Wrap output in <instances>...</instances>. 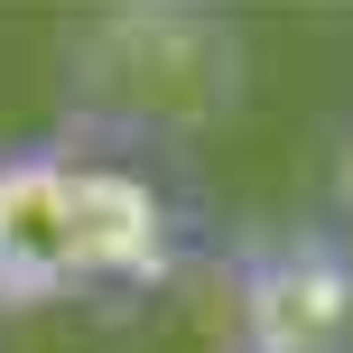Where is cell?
Masks as SVG:
<instances>
[{
	"label": "cell",
	"mask_w": 353,
	"mask_h": 353,
	"mask_svg": "<svg viewBox=\"0 0 353 353\" xmlns=\"http://www.w3.org/2000/svg\"><path fill=\"white\" fill-rule=\"evenodd\" d=\"M168 261L176 214L140 159H103L93 140L0 149V307L140 288Z\"/></svg>",
	"instance_id": "cell-1"
},
{
	"label": "cell",
	"mask_w": 353,
	"mask_h": 353,
	"mask_svg": "<svg viewBox=\"0 0 353 353\" xmlns=\"http://www.w3.org/2000/svg\"><path fill=\"white\" fill-rule=\"evenodd\" d=\"M74 84H84L93 121L186 130L242 93V37L205 10H121L74 37Z\"/></svg>",
	"instance_id": "cell-2"
},
{
	"label": "cell",
	"mask_w": 353,
	"mask_h": 353,
	"mask_svg": "<svg viewBox=\"0 0 353 353\" xmlns=\"http://www.w3.org/2000/svg\"><path fill=\"white\" fill-rule=\"evenodd\" d=\"M232 353H344L353 344V251L316 223H261L223 261Z\"/></svg>",
	"instance_id": "cell-3"
},
{
	"label": "cell",
	"mask_w": 353,
	"mask_h": 353,
	"mask_svg": "<svg viewBox=\"0 0 353 353\" xmlns=\"http://www.w3.org/2000/svg\"><path fill=\"white\" fill-rule=\"evenodd\" d=\"M335 195H344V223H353V149H344V176H335Z\"/></svg>",
	"instance_id": "cell-4"
}]
</instances>
